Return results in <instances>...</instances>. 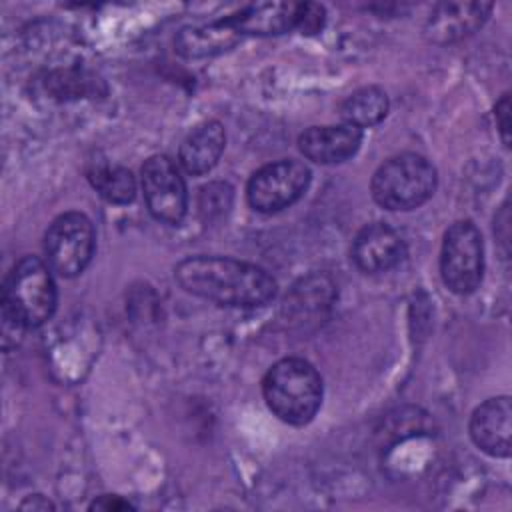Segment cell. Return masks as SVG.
<instances>
[{
  "mask_svg": "<svg viewBox=\"0 0 512 512\" xmlns=\"http://www.w3.org/2000/svg\"><path fill=\"white\" fill-rule=\"evenodd\" d=\"M298 2H256L228 16V22L244 36H276L296 28Z\"/></svg>",
  "mask_w": 512,
  "mask_h": 512,
  "instance_id": "cell-13",
  "label": "cell"
},
{
  "mask_svg": "<svg viewBox=\"0 0 512 512\" xmlns=\"http://www.w3.org/2000/svg\"><path fill=\"white\" fill-rule=\"evenodd\" d=\"M140 180L150 214L164 224H180L188 208V194L174 160L164 154L150 156L142 164Z\"/></svg>",
  "mask_w": 512,
  "mask_h": 512,
  "instance_id": "cell-8",
  "label": "cell"
},
{
  "mask_svg": "<svg viewBox=\"0 0 512 512\" xmlns=\"http://www.w3.org/2000/svg\"><path fill=\"white\" fill-rule=\"evenodd\" d=\"M326 20L324 6L316 2H298L296 8V28L302 34H316L322 30Z\"/></svg>",
  "mask_w": 512,
  "mask_h": 512,
  "instance_id": "cell-20",
  "label": "cell"
},
{
  "mask_svg": "<svg viewBox=\"0 0 512 512\" xmlns=\"http://www.w3.org/2000/svg\"><path fill=\"white\" fill-rule=\"evenodd\" d=\"M404 240L394 228L382 222L364 226L352 242V260L366 274H378L394 268L404 258Z\"/></svg>",
  "mask_w": 512,
  "mask_h": 512,
  "instance_id": "cell-9",
  "label": "cell"
},
{
  "mask_svg": "<svg viewBox=\"0 0 512 512\" xmlns=\"http://www.w3.org/2000/svg\"><path fill=\"white\" fill-rule=\"evenodd\" d=\"M56 300L52 268L36 256H26L4 278L2 318H10L22 328H36L52 318Z\"/></svg>",
  "mask_w": 512,
  "mask_h": 512,
  "instance_id": "cell-3",
  "label": "cell"
},
{
  "mask_svg": "<svg viewBox=\"0 0 512 512\" xmlns=\"http://www.w3.org/2000/svg\"><path fill=\"white\" fill-rule=\"evenodd\" d=\"M496 126L502 142L510 146V94H504L496 104Z\"/></svg>",
  "mask_w": 512,
  "mask_h": 512,
  "instance_id": "cell-21",
  "label": "cell"
},
{
  "mask_svg": "<svg viewBox=\"0 0 512 512\" xmlns=\"http://www.w3.org/2000/svg\"><path fill=\"white\" fill-rule=\"evenodd\" d=\"M386 114H388V96L378 86H364L352 92L340 106L342 120L356 128L374 126Z\"/></svg>",
  "mask_w": 512,
  "mask_h": 512,
  "instance_id": "cell-16",
  "label": "cell"
},
{
  "mask_svg": "<svg viewBox=\"0 0 512 512\" xmlns=\"http://www.w3.org/2000/svg\"><path fill=\"white\" fill-rule=\"evenodd\" d=\"M436 182V170L424 156L402 152L374 172L370 192L386 210H414L434 194Z\"/></svg>",
  "mask_w": 512,
  "mask_h": 512,
  "instance_id": "cell-4",
  "label": "cell"
},
{
  "mask_svg": "<svg viewBox=\"0 0 512 512\" xmlns=\"http://www.w3.org/2000/svg\"><path fill=\"white\" fill-rule=\"evenodd\" d=\"M174 278L188 294L222 306H262L276 294V280L264 268L228 256L184 258Z\"/></svg>",
  "mask_w": 512,
  "mask_h": 512,
  "instance_id": "cell-1",
  "label": "cell"
},
{
  "mask_svg": "<svg viewBox=\"0 0 512 512\" xmlns=\"http://www.w3.org/2000/svg\"><path fill=\"white\" fill-rule=\"evenodd\" d=\"M92 510H130L132 506L126 500H120L118 496H100L98 500H94V504L90 506Z\"/></svg>",
  "mask_w": 512,
  "mask_h": 512,
  "instance_id": "cell-22",
  "label": "cell"
},
{
  "mask_svg": "<svg viewBox=\"0 0 512 512\" xmlns=\"http://www.w3.org/2000/svg\"><path fill=\"white\" fill-rule=\"evenodd\" d=\"M240 38L242 34L228 22V18H224L210 24L182 28L174 38V46L184 58H208L230 50L240 42Z\"/></svg>",
  "mask_w": 512,
  "mask_h": 512,
  "instance_id": "cell-14",
  "label": "cell"
},
{
  "mask_svg": "<svg viewBox=\"0 0 512 512\" xmlns=\"http://www.w3.org/2000/svg\"><path fill=\"white\" fill-rule=\"evenodd\" d=\"M232 188L222 182H212L200 190V214L204 218H214L224 214L230 208Z\"/></svg>",
  "mask_w": 512,
  "mask_h": 512,
  "instance_id": "cell-19",
  "label": "cell"
},
{
  "mask_svg": "<svg viewBox=\"0 0 512 512\" xmlns=\"http://www.w3.org/2000/svg\"><path fill=\"white\" fill-rule=\"evenodd\" d=\"M268 408L286 424H308L322 404V378L302 358L278 360L262 380Z\"/></svg>",
  "mask_w": 512,
  "mask_h": 512,
  "instance_id": "cell-2",
  "label": "cell"
},
{
  "mask_svg": "<svg viewBox=\"0 0 512 512\" xmlns=\"http://www.w3.org/2000/svg\"><path fill=\"white\" fill-rule=\"evenodd\" d=\"M88 180L98 194L112 204H128L136 196V180L124 166L96 164L88 172Z\"/></svg>",
  "mask_w": 512,
  "mask_h": 512,
  "instance_id": "cell-17",
  "label": "cell"
},
{
  "mask_svg": "<svg viewBox=\"0 0 512 512\" xmlns=\"http://www.w3.org/2000/svg\"><path fill=\"white\" fill-rule=\"evenodd\" d=\"M484 270V246L478 228L470 220L452 224L442 240L440 276L454 294H470L480 286Z\"/></svg>",
  "mask_w": 512,
  "mask_h": 512,
  "instance_id": "cell-6",
  "label": "cell"
},
{
  "mask_svg": "<svg viewBox=\"0 0 512 512\" xmlns=\"http://www.w3.org/2000/svg\"><path fill=\"white\" fill-rule=\"evenodd\" d=\"M94 226L82 212H64L44 234L46 264L62 278L84 272L94 254Z\"/></svg>",
  "mask_w": 512,
  "mask_h": 512,
  "instance_id": "cell-5",
  "label": "cell"
},
{
  "mask_svg": "<svg viewBox=\"0 0 512 512\" xmlns=\"http://www.w3.org/2000/svg\"><path fill=\"white\" fill-rule=\"evenodd\" d=\"M226 134L220 122L208 120L196 126L180 146V164L192 176H202L210 172L224 150Z\"/></svg>",
  "mask_w": 512,
  "mask_h": 512,
  "instance_id": "cell-15",
  "label": "cell"
},
{
  "mask_svg": "<svg viewBox=\"0 0 512 512\" xmlns=\"http://www.w3.org/2000/svg\"><path fill=\"white\" fill-rule=\"evenodd\" d=\"M46 88L52 98H78L92 92V78L76 70H56L48 76Z\"/></svg>",
  "mask_w": 512,
  "mask_h": 512,
  "instance_id": "cell-18",
  "label": "cell"
},
{
  "mask_svg": "<svg viewBox=\"0 0 512 512\" xmlns=\"http://www.w3.org/2000/svg\"><path fill=\"white\" fill-rule=\"evenodd\" d=\"M490 10L488 2H442L430 12L424 34L434 44L462 40L486 22Z\"/></svg>",
  "mask_w": 512,
  "mask_h": 512,
  "instance_id": "cell-11",
  "label": "cell"
},
{
  "mask_svg": "<svg viewBox=\"0 0 512 512\" xmlns=\"http://www.w3.org/2000/svg\"><path fill=\"white\" fill-rule=\"evenodd\" d=\"M362 142V130L352 124L312 126L298 138L300 152L316 164H338L354 156Z\"/></svg>",
  "mask_w": 512,
  "mask_h": 512,
  "instance_id": "cell-12",
  "label": "cell"
},
{
  "mask_svg": "<svg viewBox=\"0 0 512 512\" xmlns=\"http://www.w3.org/2000/svg\"><path fill=\"white\" fill-rule=\"evenodd\" d=\"M470 436L474 444L494 456H510V436H512V406L508 396H496L482 402L470 418Z\"/></svg>",
  "mask_w": 512,
  "mask_h": 512,
  "instance_id": "cell-10",
  "label": "cell"
},
{
  "mask_svg": "<svg viewBox=\"0 0 512 512\" xmlns=\"http://www.w3.org/2000/svg\"><path fill=\"white\" fill-rule=\"evenodd\" d=\"M308 184V166L294 158H282L258 168L250 176L246 186V198L256 212L272 214L300 200Z\"/></svg>",
  "mask_w": 512,
  "mask_h": 512,
  "instance_id": "cell-7",
  "label": "cell"
}]
</instances>
